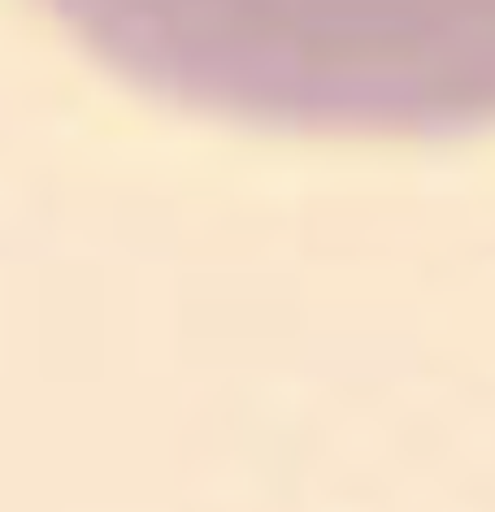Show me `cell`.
Returning <instances> with one entry per match:
<instances>
[{
  "label": "cell",
  "mask_w": 495,
  "mask_h": 512,
  "mask_svg": "<svg viewBox=\"0 0 495 512\" xmlns=\"http://www.w3.org/2000/svg\"><path fill=\"white\" fill-rule=\"evenodd\" d=\"M174 109L322 139L495 126V0H35Z\"/></svg>",
  "instance_id": "6da1fadb"
}]
</instances>
